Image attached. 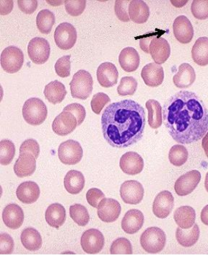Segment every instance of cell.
<instances>
[{"instance_id":"c3c4849f","label":"cell","mask_w":208,"mask_h":255,"mask_svg":"<svg viewBox=\"0 0 208 255\" xmlns=\"http://www.w3.org/2000/svg\"><path fill=\"white\" fill-rule=\"evenodd\" d=\"M30 153L37 158L40 153V147L37 141L33 139H28L24 141L20 147V153Z\"/></svg>"},{"instance_id":"7c38bea8","label":"cell","mask_w":208,"mask_h":255,"mask_svg":"<svg viewBox=\"0 0 208 255\" xmlns=\"http://www.w3.org/2000/svg\"><path fill=\"white\" fill-rule=\"evenodd\" d=\"M201 180V174L198 170L189 171L177 179L174 190L179 196L190 195L198 187Z\"/></svg>"},{"instance_id":"9f6ffc18","label":"cell","mask_w":208,"mask_h":255,"mask_svg":"<svg viewBox=\"0 0 208 255\" xmlns=\"http://www.w3.org/2000/svg\"><path fill=\"white\" fill-rule=\"evenodd\" d=\"M205 187H206V190L208 192V172L206 174V181H205Z\"/></svg>"},{"instance_id":"d590c367","label":"cell","mask_w":208,"mask_h":255,"mask_svg":"<svg viewBox=\"0 0 208 255\" xmlns=\"http://www.w3.org/2000/svg\"><path fill=\"white\" fill-rule=\"evenodd\" d=\"M55 23V15L49 9H42L36 17V25L41 33L49 34Z\"/></svg>"},{"instance_id":"9a60e30c","label":"cell","mask_w":208,"mask_h":255,"mask_svg":"<svg viewBox=\"0 0 208 255\" xmlns=\"http://www.w3.org/2000/svg\"><path fill=\"white\" fill-rule=\"evenodd\" d=\"M78 121L73 114L63 111L52 123V129L55 134L65 136L70 134L76 129Z\"/></svg>"},{"instance_id":"b9f144b4","label":"cell","mask_w":208,"mask_h":255,"mask_svg":"<svg viewBox=\"0 0 208 255\" xmlns=\"http://www.w3.org/2000/svg\"><path fill=\"white\" fill-rule=\"evenodd\" d=\"M192 13L198 20L208 18V0H195L192 3Z\"/></svg>"},{"instance_id":"d6986e66","label":"cell","mask_w":208,"mask_h":255,"mask_svg":"<svg viewBox=\"0 0 208 255\" xmlns=\"http://www.w3.org/2000/svg\"><path fill=\"white\" fill-rule=\"evenodd\" d=\"M97 79L104 88H111L117 83L119 72L111 62H104L98 67Z\"/></svg>"},{"instance_id":"cb8c5ba5","label":"cell","mask_w":208,"mask_h":255,"mask_svg":"<svg viewBox=\"0 0 208 255\" xmlns=\"http://www.w3.org/2000/svg\"><path fill=\"white\" fill-rule=\"evenodd\" d=\"M40 188L34 182H25L20 184L16 191L17 199L24 204H33L40 196Z\"/></svg>"},{"instance_id":"8fae6325","label":"cell","mask_w":208,"mask_h":255,"mask_svg":"<svg viewBox=\"0 0 208 255\" xmlns=\"http://www.w3.org/2000/svg\"><path fill=\"white\" fill-rule=\"evenodd\" d=\"M144 193L145 191L141 183L137 181H126L120 187V196L126 204H139L143 199Z\"/></svg>"},{"instance_id":"7bdbcfd3","label":"cell","mask_w":208,"mask_h":255,"mask_svg":"<svg viewBox=\"0 0 208 255\" xmlns=\"http://www.w3.org/2000/svg\"><path fill=\"white\" fill-rule=\"evenodd\" d=\"M70 58V55L64 56L59 59L54 65L56 73L61 78H68L71 73Z\"/></svg>"},{"instance_id":"4316f807","label":"cell","mask_w":208,"mask_h":255,"mask_svg":"<svg viewBox=\"0 0 208 255\" xmlns=\"http://www.w3.org/2000/svg\"><path fill=\"white\" fill-rule=\"evenodd\" d=\"M45 219L51 227L60 229L66 220V211L63 205L59 203L49 205L45 213Z\"/></svg>"},{"instance_id":"681fc988","label":"cell","mask_w":208,"mask_h":255,"mask_svg":"<svg viewBox=\"0 0 208 255\" xmlns=\"http://www.w3.org/2000/svg\"><path fill=\"white\" fill-rule=\"evenodd\" d=\"M0 254L9 255L13 252L14 241L9 234L3 233L0 235Z\"/></svg>"},{"instance_id":"db71d44e","label":"cell","mask_w":208,"mask_h":255,"mask_svg":"<svg viewBox=\"0 0 208 255\" xmlns=\"http://www.w3.org/2000/svg\"><path fill=\"white\" fill-rule=\"evenodd\" d=\"M201 221L205 225L208 226V205H206L203 211L201 212Z\"/></svg>"},{"instance_id":"d6a6232c","label":"cell","mask_w":208,"mask_h":255,"mask_svg":"<svg viewBox=\"0 0 208 255\" xmlns=\"http://www.w3.org/2000/svg\"><path fill=\"white\" fill-rule=\"evenodd\" d=\"M20 240L24 248L29 251H37L42 247L41 234L33 228L24 229L20 236Z\"/></svg>"},{"instance_id":"f35d334b","label":"cell","mask_w":208,"mask_h":255,"mask_svg":"<svg viewBox=\"0 0 208 255\" xmlns=\"http://www.w3.org/2000/svg\"><path fill=\"white\" fill-rule=\"evenodd\" d=\"M70 216L71 219L80 226H86L89 224L90 216L86 207L81 204L70 206Z\"/></svg>"},{"instance_id":"d4e9b609","label":"cell","mask_w":208,"mask_h":255,"mask_svg":"<svg viewBox=\"0 0 208 255\" xmlns=\"http://www.w3.org/2000/svg\"><path fill=\"white\" fill-rule=\"evenodd\" d=\"M119 65L126 73L136 71L140 63L138 52L133 47H126L120 53Z\"/></svg>"},{"instance_id":"ac0fdd59","label":"cell","mask_w":208,"mask_h":255,"mask_svg":"<svg viewBox=\"0 0 208 255\" xmlns=\"http://www.w3.org/2000/svg\"><path fill=\"white\" fill-rule=\"evenodd\" d=\"M119 166L124 174L137 175L143 170L144 160L140 154L127 152L120 158Z\"/></svg>"},{"instance_id":"52a82bcc","label":"cell","mask_w":208,"mask_h":255,"mask_svg":"<svg viewBox=\"0 0 208 255\" xmlns=\"http://www.w3.org/2000/svg\"><path fill=\"white\" fill-rule=\"evenodd\" d=\"M83 156L82 146L73 139H69L59 146L58 157L65 165H75L80 163Z\"/></svg>"},{"instance_id":"f5cc1de1","label":"cell","mask_w":208,"mask_h":255,"mask_svg":"<svg viewBox=\"0 0 208 255\" xmlns=\"http://www.w3.org/2000/svg\"><path fill=\"white\" fill-rule=\"evenodd\" d=\"M155 36H151L147 37L145 38V41L141 40L140 42V46L141 47L142 50L145 51V53H149V45H150V41L155 38Z\"/></svg>"},{"instance_id":"816d5d0a","label":"cell","mask_w":208,"mask_h":255,"mask_svg":"<svg viewBox=\"0 0 208 255\" xmlns=\"http://www.w3.org/2000/svg\"><path fill=\"white\" fill-rule=\"evenodd\" d=\"M17 4L20 10L25 14H33L38 7V1H17Z\"/></svg>"},{"instance_id":"60d3db41","label":"cell","mask_w":208,"mask_h":255,"mask_svg":"<svg viewBox=\"0 0 208 255\" xmlns=\"http://www.w3.org/2000/svg\"><path fill=\"white\" fill-rule=\"evenodd\" d=\"M110 253L111 255H132L131 242L126 238H119L112 243Z\"/></svg>"},{"instance_id":"30bf717a","label":"cell","mask_w":208,"mask_h":255,"mask_svg":"<svg viewBox=\"0 0 208 255\" xmlns=\"http://www.w3.org/2000/svg\"><path fill=\"white\" fill-rule=\"evenodd\" d=\"M81 242L85 253L91 255L98 254L103 250L105 239L100 231L91 229L83 234Z\"/></svg>"},{"instance_id":"e575fe53","label":"cell","mask_w":208,"mask_h":255,"mask_svg":"<svg viewBox=\"0 0 208 255\" xmlns=\"http://www.w3.org/2000/svg\"><path fill=\"white\" fill-rule=\"evenodd\" d=\"M145 105L148 111L149 125L153 129H158L163 123L162 107L154 99H150Z\"/></svg>"},{"instance_id":"9c48e42d","label":"cell","mask_w":208,"mask_h":255,"mask_svg":"<svg viewBox=\"0 0 208 255\" xmlns=\"http://www.w3.org/2000/svg\"><path fill=\"white\" fill-rule=\"evenodd\" d=\"M77 38L78 35L76 29L69 22L60 23L54 32L56 44L62 50L71 49L76 43Z\"/></svg>"},{"instance_id":"ba28073f","label":"cell","mask_w":208,"mask_h":255,"mask_svg":"<svg viewBox=\"0 0 208 255\" xmlns=\"http://www.w3.org/2000/svg\"><path fill=\"white\" fill-rule=\"evenodd\" d=\"M50 44L44 38L36 37L30 40L28 46V57L36 65H43L50 56Z\"/></svg>"},{"instance_id":"8d00e7d4","label":"cell","mask_w":208,"mask_h":255,"mask_svg":"<svg viewBox=\"0 0 208 255\" xmlns=\"http://www.w3.org/2000/svg\"><path fill=\"white\" fill-rule=\"evenodd\" d=\"M189 153L186 147L182 145H175L171 147L169 153V159L174 166H182L188 159Z\"/></svg>"},{"instance_id":"7402d4cb","label":"cell","mask_w":208,"mask_h":255,"mask_svg":"<svg viewBox=\"0 0 208 255\" xmlns=\"http://www.w3.org/2000/svg\"><path fill=\"white\" fill-rule=\"evenodd\" d=\"M143 213L137 209L127 211L121 221V228L125 233L134 234L141 229L144 224Z\"/></svg>"},{"instance_id":"6da1fadb","label":"cell","mask_w":208,"mask_h":255,"mask_svg":"<svg viewBox=\"0 0 208 255\" xmlns=\"http://www.w3.org/2000/svg\"><path fill=\"white\" fill-rule=\"evenodd\" d=\"M165 126L179 144L203 138L208 130V110L199 96L181 91L171 96L163 109Z\"/></svg>"},{"instance_id":"4fadbf2b","label":"cell","mask_w":208,"mask_h":255,"mask_svg":"<svg viewBox=\"0 0 208 255\" xmlns=\"http://www.w3.org/2000/svg\"><path fill=\"white\" fill-rule=\"evenodd\" d=\"M121 208L119 202L114 199L104 198L98 206L99 219L105 223H113L119 217Z\"/></svg>"},{"instance_id":"8992f818","label":"cell","mask_w":208,"mask_h":255,"mask_svg":"<svg viewBox=\"0 0 208 255\" xmlns=\"http://www.w3.org/2000/svg\"><path fill=\"white\" fill-rule=\"evenodd\" d=\"M24 63V54L21 49L10 46L4 49L1 54V66L6 73H17Z\"/></svg>"},{"instance_id":"bcb514c9","label":"cell","mask_w":208,"mask_h":255,"mask_svg":"<svg viewBox=\"0 0 208 255\" xmlns=\"http://www.w3.org/2000/svg\"><path fill=\"white\" fill-rule=\"evenodd\" d=\"M130 1H115L114 11L116 17L122 22H129L130 20L128 9Z\"/></svg>"},{"instance_id":"74e56055","label":"cell","mask_w":208,"mask_h":255,"mask_svg":"<svg viewBox=\"0 0 208 255\" xmlns=\"http://www.w3.org/2000/svg\"><path fill=\"white\" fill-rule=\"evenodd\" d=\"M15 155V147L9 139H2L0 142V163L2 166L9 165Z\"/></svg>"},{"instance_id":"5bb4252c","label":"cell","mask_w":208,"mask_h":255,"mask_svg":"<svg viewBox=\"0 0 208 255\" xmlns=\"http://www.w3.org/2000/svg\"><path fill=\"white\" fill-rule=\"evenodd\" d=\"M174 207V197L167 190L162 191L157 195L153 205V212L158 219H166Z\"/></svg>"},{"instance_id":"f907efd6","label":"cell","mask_w":208,"mask_h":255,"mask_svg":"<svg viewBox=\"0 0 208 255\" xmlns=\"http://www.w3.org/2000/svg\"><path fill=\"white\" fill-rule=\"evenodd\" d=\"M104 198H105V195L99 189H91L88 191L87 194H86V200H87L88 203L94 208H98L100 202Z\"/></svg>"},{"instance_id":"603a6c76","label":"cell","mask_w":208,"mask_h":255,"mask_svg":"<svg viewBox=\"0 0 208 255\" xmlns=\"http://www.w3.org/2000/svg\"><path fill=\"white\" fill-rule=\"evenodd\" d=\"M24 213L18 205L9 204L2 212V220L4 224L9 229H17L24 222Z\"/></svg>"},{"instance_id":"484cf974","label":"cell","mask_w":208,"mask_h":255,"mask_svg":"<svg viewBox=\"0 0 208 255\" xmlns=\"http://www.w3.org/2000/svg\"><path fill=\"white\" fill-rule=\"evenodd\" d=\"M196 73L190 64L183 63L179 67L178 73L173 78L174 85L179 88H188L195 83Z\"/></svg>"},{"instance_id":"e0dca14e","label":"cell","mask_w":208,"mask_h":255,"mask_svg":"<svg viewBox=\"0 0 208 255\" xmlns=\"http://www.w3.org/2000/svg\"><path fill=\"white\" fill-rule=\"evenodd\" d=\"M173 29L174 36L179 42L184 44L191 42L194 36L193 26L186 16H178L174 20Z\"/></svg>"},{"instance_id":"ffe728a7","label":"cell","mask_w":208,"mask_h":255,"mask_svg":"<svg viewBox=\"0 0 208 255\" xmlns=\"http://www.w3.org/2000/svg\"><path fill=\"white\" fill-rule=\"evenodd\" d=\"M141 77L144 83L149 87H158L164 82V68L156 62H151L142 68Z\"/></svg>"},{"instance_id":"f6af8a7d","label":"cell","mask_w":208,"mask_h":255,"mask_svg":"<svg viewBox=\"0 0 208 255\" xmlns=\"http://www.w3.org/2000/svg\"><path fill=\"white\" fill-rule=\"evenodd\" d=\"M65 9L67 13L71 16H79L82 15L86 9V1H65Z\"/></svg>"},{"instance_id":"f1b7e54d","label":"cell","mask_w":208,"mask_h":255,"mask_svg":"<svg viewBox=\"0 0 208 255\" xmlns=\"http://www.w3.org/2000/svg\"><path fill=\"white\" fill-rule=\"evenodd\" d=\"M45 98L52 104H60L67 96L66 88L63 83L56 80L46 85L44 88Z\"/></svg>"},{"instance_id":"2e32d148","label":"cell","mask_w":208,"mask_h":255,"mask_svg":"<svg viewBox=\"0 0 208 255\" xmlns=\"http://www.w3.org/2000/svg\"><path fill=\"white\" fill-rule=\"evenodd\" d=\"M149 53L156 64L162 65L170 57V45L162 37H155L149 45Z\"/></svg>"},{"instance_id":"836d02e7","label":"cell","mask_w":208,"mask_h":255,"mask_svg":"<svg viewBox=\"0 0 208 255\" xmlns=\"http://www.w3.org/2000/svg\"><path fill=\"white\" fill-rule=\"evenodd\" d=\"M192 57L197 65L203 67L208 65V37H201L195 41L192 49Z\"/></svg>"},{"instance_id":"44dd1931","label":"cell","mask_w":208,"mask_h":255,"mask_svg":"<svg viewBox=\"0 0 208 255\" xmlns=\"http://www.w3.org/2000/svg\"><path fill=\"white\" fill-rule=\"evenodd\" d=\"M36 169V158L30 153H20L14 165V171L19 178L31 176Z\"/></svg>"},{"instance_id":"7dc6e473","label":"cell","mask_w":208,"mask_h":255,"mask_svg":"<svg viewBox=\"0 0 208 255\" xmlns=\"http://www.w3.org/2000/svg\"><path fill=\"white\" fill-rule=\"evenodd\" d=\"M63 111L70 112L74 115L75 118L77 119V121H78V126L82 125L85 119H86V110L81 104H77V103L70 104V105L67 106Z\"/></svg>"},{"instance_id":"f546056e","label":"cell","mask_w":208,"mask_h":255,"mask_svg":"<svg viewBox=\"0 0 208 255\" xmlns=\"http://www.w3.org/2000/svg\"><path fill=\"white\" fill-rule=\"evenodd\" d=\"M174 219L179 227L189 229L195 225L196 213L192 207L182 206L174 212Z\"/></svg>"},{"instance_id":"ee69618b","label":"cell","mask_w":208,"mask_h":255,"mask_svg":"<svg viewBox=\"0 0 208 255\" xmlns=\"http://www.w3.org/2000/svg\"><path fill=\"white\" fill-rule=\"evenodd\" d=\"M110 102H111V99L106 94L104 93H98L94 96L91 100V109L94 113L99 115L104 107Z\"/></svg>"},{"instance_id":"4dcf8cb0","label":"cell","mask_w":208,"mask_h":255,"mask_svg":"<svg viewBox=\"0 0 208 255\" xmlns=\"http://www.w3.org/2000/svg\"><path fill=\"white\" fill-rule=\"evenodd\" d=\"M200 228L195 224L189 229L179 227L176 232V238L179 245L184 248H191L198 242L200 238Z\"/></svg>"},{"instance_id":"7a4b0ae2","label":"cell","mask_w":208,"mask_h":255,"mask_svg":"<svg viewBox=\"0 0 208 255\" xmlns=\"http://www.w3.org/2000/svg\"><path fill=\"white\" fill-rule=\"evenodd\" d=\"M104 139L116 148H126L142 139L145 128V112L133 100L113 103L102 116Z\"/></svg>"},{"instance_id":"277c9868","label":"cell","mask_w":208,"mask_h":255,"mask_svg":"<svg viewBox=\"0 0 208 255\" xmlns=\"http://www.w3.org/2000/svg\"><path fill=\"white\" fill-rule=\"evenodd\" d=\"M70 86L71 95L74 99L86 100L92 94L94 80L89 72L81 70L75 74Z\"/></svg>"},{"instance_id":"1f68e13d","label":"cell","mask_w":208,"mask_h":255,"mask_svg":"<svg viewBox=\"0 0 208 255\" xmlns=\"http://www.w3.org/2000/svg\"><path fill=\"white\" fill-rule=\"evenodd\" d=\"M128 11L130 20L137 24L145 23L150 16V9L144 1H130Z\"/></svg>"},{"instance_id":"ab89813d","label":"cell","mask_w":208,"mask_h":255,"mask_svg":"<svg viewBox=\"0 0 208 255\" xmlns=\"http://www.w3.org/2000/svg\"><path fill=\"white\" fill-rule=\"evenodd\" d=\"M137 82L133 77H123L120 80L119 86L117 88V93L119 96H133L137 91Z\"/></svg>"},{"instance_id":"5b68a950","label":"cell","mask_w":208,"mask_h":255,"mask_svg":"<svg viewBox=\"0 0 208 255\" xmlns=\"http://www.w3.org/2000/svg\"><path fill=\"white\" fill-rule=\"evenodd\" d=\"M166 243V237L164 231L158 227H150L142 233L140 244L142 249L150 254L161 253Z\"/></svg>"},{"instance_id":"3957f363","label":"cell","mask_w":208,"mask_h":255,"mask_svg":"<svg viewBox=\"0 0 208 255\" xmlns=\"http://www.w3.org/2000/svg\"><path fill=\"white\" fill-rule=\"evenodd\" d=\"M47 116V107L41 99L30 98L24 103L22 117L28 124L38 126L44 123Z\"/></svg>"},{"instance_id":"83f0119b","label":"cell","mask_w":208,"mask_h":255,"mask_svg":"<svg viewBox=\"0 0 208 255\" xmlns=\"http://www.w3.org/2000/svg\"><path fill=\"white\" fill-rule=\"evenodd\" d=\"M85 182L86 180L82 172L76 170L68 171L64 179L65 188L72 195L81 193L84 189Z\"/></svg>"},{"instance_id":"11a10c76","label":"cell","mask_w":208,"mask_h":255,"mask_svg":"<svg viewBox=\"0 0 208 255\" xmlns=\"http://www.w3.org/2000/svg\"><path fill=\"white\" fill-rule=\"evenodd\" d=\"M202 145H203L205 153H206L208 158V131L206 133V136L203 137V141H202Z\"/></svg>"}]
</instances>
